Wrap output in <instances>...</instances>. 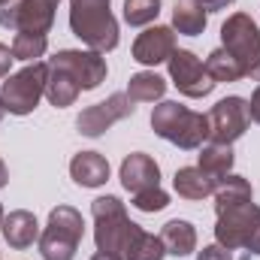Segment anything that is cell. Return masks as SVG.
<instances>
[{
	"label": "cell",
	"mask_w": 260,
	"mask_h": 260,
	"mask_svg": "<svg viewBox=\"0 0 260 260\" xmlns=\"http://www.w3.org/2000/svg\"><path fill=\"white\" fill-rule=\"evenodd\" d=\"M118 179H121L124 191H130V197H133L139 191H148V188H160V167H157V160L151 154L133 151L121 160Z\"/></svg>",
	"instance_id": "4fadbf2b"
},
{
	"label": "cell",
	"mask_w": 260,
	"mask_h": 260,
	"mask_svg": "<svg viewBox=\"0 0 260 260\" xmlns=\"http://www.w3.org/2000/svg\"><path fill=\"white\" fill-rule=\"evenodd\" d=\"M160 242L167 248V254L173 257H188L197 251V227L185 218H173L160 227Z\"/></svg>",
	"instance_id": "ac0fdd59"
},
{
	"label": "cell",
	"mask_w": 260,
	"mask_h": 260,
	"mask_svg": "<svg viewBox=\"0 0 260 260\" xmlns=\"http://www.w3.org/2000/svg\"><path fill=\"white\" fill-rule=\"evenodd\" d=\"M176 52V30L173 27H164V24H154V27H145L136 40H133V61L142 67H157L167 64L170 55Z\"/></svg>",
	"instance_id": "7c38bea8"
},
{
	"label": "cell",
	"mask_w": 260,
	"mask_h": 260,
	"mask_svg": "<svg viewBox=\"0 0 260 260\" xmlns=\"http://www.w3.org/2000/svg\"><path fill=\"white\" fill-rule=\"evenodd\" d=\"M49 64L64 67L67 73L79 82L82 91H94L100 88V82H106V58L100 52H91V49H61L55 58H49Z\"/></svg>",
	"instance_id": "8fae6325"
},
{
	"label": "cell",
	"mask_w": 260,
	"mask_h": 260,
	"mask_svg": "<svg viewBox=\"0 0 260 260\" xmlns=\"http://www.w3.org/2000/svg\"><path fill=\"white\" fill-rule=\"evenodd\" d=\"M206 70H209V76H212L215 85H221V82H239V79H242V70L236 64V58H233L224 46L215 49V52H209Z\"/></svg>",
	"instance_id": "484cf974"
},
{
	"label": "cell",
	"mask_w": 260,
	"mask_h": 260,
	"mask_svg": "<svg viewBox=\"0 0 260 260\" xmlns=\"http://www.w3.org/2000/svg\"><path fill=\"white\" fill-rule=\"evenodd\" d=\"M164 94H167V79L157 76L154 70H142L130 76L127 97L133 103H154V100H164Z\"/></svg>",
	"instance_id": "7402d4cb"
},
{
	"label": "cell",
	"mask_w": 260,
	"mask_h": 260,
	"mask_svg": "<svg viewBox=\"0 0 260 260\" xmlns=\"http://www.w3.org/2000/svg\"><path fill=\"white\" fill-rule=\"evenodd\" d=\"M197 260H233V254L224 248V245H206L203 251H197Z\"/></svg>",
	"instance_id": "f1b7e54d"
},
{
	"label": "cell",
	"mask_w": 260,
	"mask_h": 260,
	"mask_svg": "<svg viewBox=\"0 0 260 260\" xmlns=\"http://www.w3.org/2000/svg\"><path fill=\"white\" fill-rule=\"evenodd\" d=\"M9 49H12V58L15 61L34 64V61H40L49 52V37L46 34H30V30H15Z\"/></svg>",
	"instance_id": "d4e9b609"
},
{
	"label": "cell",
	"mask_w": 260,
	"mask_h": 260,
	"mask_svg": "<svg viewBox=\"0 0 260 260\" xmlns=\"http://www.w3.org/2000/svg\"><path fill=\"white\" fill-rule=\"evenodd\" d=\"M3 115H6V103H3V97H0V121H3Z\"/></svg>",
	"instance_id": "e575fe53"
},
{
	"label": "cell",
	"mask_w": 260,
	"mask_h": 260,
	"mask_svg": "<svg viewBox=\"0 0 260 260\" xmlns=\"http://www.w3.org/2000/svg\"><path fill=\"white\" fill-rule=\"evenodd\" d=\"M6 3H15V0H0V6H6Z\"/></svg>",
	"instance_id": "d590c367"
},
{
	"label": "cell",
	"mask_w": 260,
	"mask_h": 260,
	"mask_svg": "<svg viewBox=\"0 0 260 260\" xmlns=\"http://www.w3.org/2000/svg\"><path fill=\"white\" fill-rule=\"evenodd\" d=\"M215 215L233 209V206H242V203H251L254 200V191H251V182L245 176H236V173H227L221 176L218 188H215Z\"/></svg>",
	"instance_id": "ffe728a7"
},
{
	"label": "cell",
	"mask_w": 260,
	"mask_h": 260,
	"mask_svg": "<svg viewBox=\"0 0 260 260\" xmlns=\"http://www.w3.org/2000/svg\"><path fill=\"white\" fill-rule=\"evenodd\" d=\"M0 233H3V239H6L9 248L24 251V248H30L34 242H40V233H43V230H40V221H37L34 212H27V209H15V212L3 215V221H0Z\"/></svg>",
	"instance_id": "5bb4252c"
},
{
	"label": "cell",
	"mask_w": 260,
	"mask_h": 260,
	"mask_svg": "<svg viewBox=\"0 0 260 260\" xmlns=\"http://www.w3.org/2000/svg\"><path fill=\"white\" fill-rule=\"evenodd\" d=\"M3 215H6V212H3V206H0V221H3Z\"/></svg>",
	"instance_id": "8d00e7d4"
},
{
	"label": "cell",
	"mask_w": 260,
	"mask_h": 260,
	"mask_svg": "<svg viewBox=\"0 0 260 260\" xmlns=\"http://www.w3.org/2000/svg\"><path fill=\"white\" fill-rule=\"evenodd\" d=\"M209 142H224L233 145L236 139L245 136V130L251 124V112H248V100L245 97H224L209 109Z\"/></svg>",
	"instance_id": "ba28073f"
},
{
	"label": "cell",
	"mask_w": 260,
	"mask_h": 260,
	"mask_svg": "<svg viewBox=\"0 0 260 260\" xmlns=\"http://www.w3.org/2000/svg\"><path fill=\"white\" fill-rule=\"evenodd\" d=\"M130 203H133L139 212H164V209L170 206V194H167L164 188H148V191L133 194Z\"/></svg>",
	"instance_id": "83f0119b"
},
{
	"label": "cell",
	"mask_w": 260,
	"mask_h": 260,
	"mask_svg": "<svg viewBox=\"0 0 260 260\" xmlns=\"http://www.w3.org/2000/svg\"><path fill=\"white\" fill-rule=\"evenodd\" d=\"M12 61H15V58H12V49L0 43V79H6V76H9V67H12Z\"/></svg>",
	"instance_id": "4dcf8cb0"
},
{
	"label": "cell",
	"mask_w": 260,
	"mask_h": 260,
	"mask_svg": "<svg viewBox=\"0 0 260 260\" xmlns=\"http://www.w3.org/2000/svg\"><path fill=\"white\" fill-rule=\"evenodd\" d=\"M79 94H82L79 82H76V79L67 73L64 67L49 64V79H46V100H49L55 109H67V106H73V103L79 100Z\"/></svg>",
	"instance_id": "44dd1931"
},
{
	"label": "cell",
	"mask_w": 260,
	"mask_h": 260,
	"mask_svg": "<svg viewBox=\"0 0 260 260\" xmlns=\"http://www.w3.org/2000/svg\"><path fill=\"white\" fill-rule=\"evenodd\" d=\"M248 112H251V121L260 124V85L254 88V94H251V100H248Z\"/></svg>",
	"instance_id": "1f68e13d"
},
{
	"label": "cell",
	"mask_w": 260,
	"mask_h": 260,
	"mask_svg": "<svg viewBox=\"0 0 260 260\" xmlns=\"http://www.w3.org/2000/svg\"><path fill=\"white\" fill-rule=\"evenodd\" d=\"M151 130L182 151H197L209 139V118L176 100H160L151 109Z\"/></svg>",
	"instance_id": "6da1fadb"
},
{
	"label": "cell",
	"mask_w": 260,
	"mask_h": 260,
	"mask_svg": "<svg viewBox=\"0 0 260 260\" xmlns=\"http://www.w3.org/2000/svg\"><path fill=\"white\" fill-rule=\"evenodd\" d=\"M221 46L236 58L242 79L260 82V27L248 12H233L221 24Z\"/></svg>",
	"instance_id": "277c9868"
},
{
	"label": "cell",
	"mask_w": 260,
	"mask_h": 260,
	"mask_svg": "<svg viewBox=\"0 0 260 260\" xmlns=\"http://www.w3.org/2000/svg\"><path fill=\"white\" fill-rule=\"evenodd\" d=\"M70 176L79 188H100L109 182V160L100 151H79L70 160Z\"/></svg>",
	"instance_id": "9a60e30c"
},
{
	"label": "cell",
	"mask_w": 260,
	"mask_h": 260,
	"mask_svg": "<svg viewBox=\"0 0 260 260\" xmlns=\"http://www.w3.org/2000/svg\"><path fill=\"white\" fill-rule=\"evenodd\" d=\"M91 215H94V242H97V251H106V254L121 257L127 230H130V224H133L127 218L124 203L118 197H109V194L97 197L91 203Z\"/></svg>",
	"instance_id": "52a82bcc"
},
{
	"label": "cell",
	"mask_w": 260,
	"mask_h": 260,
	"mask_svg": "<svg viewBox=\"0 0 260 260\" xmlns=\"http://www.w3.org/2000/svg\"><path fill=\"white\" fill-rule=\"evenodd\" d=\"M61 0H21L18 3V24L15 30H30V34H46L55 24V9Z\"/></svg>",
	"instance_id": "2e32d148"
},
{
	"label": "cell",
	"mask_w": 260,
	"mask_h": 260,
	"mask_svg": "<svg viewBox=\"0 0 260 260\" xmlns=\"http://www.w3.org/2000/svg\"><path fill=\"white\" fill-rule=\"evenodd\" d=\"M70 30L100 55L118 46V21L109 9V0H70Z\"/></svg>",
	"instance_id": "7a4b0ae2"
},
{
	"label": "cell",
	"mask_w": 260,
	"mask_h": 260,
	"mask_svg": "<svg viewBox=\"0 0 260 260\" xmlns=\"http://www.w3.org/2000/svg\"><path fill=\"white\" fill-rule=\"evenodd\" d=\"M206 21H209V12L200 9L194 0H182L173 6V30L185 37H200L206 30Z\"/></svg>",
	"instance_id": "cb8c5ba5"
},
{
	"label": "cell",
	"mask_w": 260,
	"mask_h": 260,
	"mask_svg": "<svg viewBox=\"0 0 260 260\" xmlns=\"http://www.w3.org/2000/svg\"><path fill=\"white\" fill-rule=\"evenodd\" d=\"M121 15L130 27H148L160 15V0H124Z\"/></svg>",
	"instance_id": "4316f807"
},
{
	"label": "cell",
	"mask_w": 260,
	"mask_h": 260,
	"mask_svg": "<svg viewBox=\"0 0 260 260\" xmlns=\"http://www.w3.org/2000/svg\"><path fill=\"white\" fill-rule=\"evenodd\" d=\"M133 100H130L127 94H109L106 100H100V103H94V106H85L82 112H79V118H76V127L82 136H91V139H97V136H103L106 130L112 127V124H118V121H124L133 115Z\"/></svg>",
	"instance_id": "30bf717a"
},
{
	"label": "cell",
	"mask_w": 260,
	"mask_h": 260,
	"mask_svg": "<svg viewBox=\"0 0 260 260\" xmlns=\"http://www.w3.org/2000/svg\"><path fill=\"white\" fill-rule=\"evenodd\" d=\"M6 182H9V170H6V164L0 160V188H6Z\"/></svg>",
	"instance_id": "d6a6232c"
},
{
	"label": "cell",
	"mask_w": 260,
	"mask_h": 260,
	"mask_svg": "<svg viewBox=\"0 0 260 260\" xmlns=\"http://www.w3.org/2000/svg\"><path fill=\"white\" fill-rule=\"evenodd\" d=\"M167 70H170V82L179 88V94H185L191 100L209 97L215 91V82H212L206 64L197 58L191 49H176L170 55V61H167Z\"/></svg>",
	"instance_id": "9c48e42d"
},
{
	"label": "cell",
	"mask_w": 260,
	"mask_h": 260,
	"mask_svg": "<svg viewBox=\"0 0 260 260\" xmlns=\"http://www.w3.org/2000/svg\"><path fill=\"white\" fill-rule=\"evenodd\" d=\"M200 9H206V12H221V9H227V6H233L236 0H194Z\"/></svg>",
	"instance_id": "f546056e"
},
{
	"label": "cell",
	"mask_w": 260,
	"mask_h": 260,
	"mask_svg": "<svg viewBox=\"0 0 260 260\" xmlns=\"http://www.w3.org/2000/svg\"><path fill=\"white\" fill-rule=\"evenodd\" d=\"M218 176H209V173H203L200 167H182V170H176V176H173V188H176V194L182 197V200H203V197H212L215 194V188H218Z\"/></svg>",
	"instance_id": "e0dca14e"
},
{
	"label": "cell",
	"mask_w": 260,
	"mask_h": 260,
	"mask_svg": "<svg viewBox=\"0 0 260 260\" xmlns=\"http://www.w3.org/2000/svg\"><path fill=\"white\" fill-rule=\"evenodd\" d=\"M91 260H121V257H115V254H106V251H97Z\"/></svg>",
	"instance_id": "836d02e7"
},
{
	"label": "cell",
	"mask_w": 260,
	"mask_h": 260,
	"mask_svg": "<svg viewBox=\"0 0 260 260\" xmlns=\"http://www.w3.org/2000/svg\"><path fill=\"white\" fill-rule=\"evenodd\" d=\"M85 236V218L73 206H55L49 212V224L40 233V254L43 260H73Z\"/></svg>",
	"instance_id": "3957f363"
},
{
	"label": "cell",
	"mask_w": 260,
	"mask_h": 260,
	"mask_svg": "<svg viewBox=\"0 0 260 260\" xmlns=\"http://www.w3.org/2000/svg\"><path fill=\"white\" fill-rule=\"evenodd\" d=\"M215 242L224 245L227 251H236V248H245L248 257L254 254L260 257V206L251 203H242V206H233L227 212L218 215V224H215Z\"/></svg>",
	"instance_id": "5b68a950"
},
{
	"label": "cell",
	"mask_w": 260,
	"mask_h": 260,
	"mask_svg": "<svg viewBox=\"0 0 260 260\" xmlns=\"http://www.w3.org/2000/svg\"><path fill=\"white\" fill-rule=\"evenodd\" d=\"M46 79H49V64L34 61V64L21 67L18 73H9L0 85V97L6 103L9 115H30L40 100L46 97Z\"/></svg>",
	"instance_id": "8992f818"
},
{
	"label": "cell",
	"mask_w": 260,
	"mask_h": 260,
	"mask_svg": "<svg viewBox=\"0 0 260 260\" xmlns=\"http://www.w3.org/2000/svg\"><path fill=\"white\" fill-rule=\"evenodd\" d=\"M121 257H124V260H164V257H167V248H164L160 236H154V233L142 230L139 224H130Z\"/></svg>",
	"instance_id": "d6986e66"
},
{
	"label": "cell",
	"mask_w": 260,
	"mask_h": 260,
	"mask_svg": "<svg viewBox=\"0 0 260 260\" xmlns=\"http://www.w3.org/2000/svg\"><path fill=\"white\" fill-rule=\"evenodd\" d=\"M200 154V170L203 173H209V176H227L230 170H233V160H236V154H233V145H224V142H203L200 148H197Z\"/></svg>",
	"instance_id": "603a6c76"
}]
</instances>
